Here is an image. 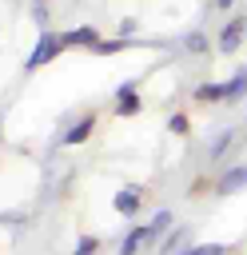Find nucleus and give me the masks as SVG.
Listing matches in <instances>:
<instances>
[{
    "label": "nucleus",
    "instance_id": "nucleus-1",
    "mask_svg": "<svg viewBox=\"0 0 247 255\" xmlns=\"http://www.w3.org/2000/svg\"><path fill=\"white\" fill-rule=\"evenodd\" d=\"M64 48H68V44H64V36H56V32H40L36 48H32V52H28V60H24V72H36V68L52 64Z\"/></svg>",
    "mask_w": 247,
    "mask_h": 255
},
{
    "label": "nucleus",
    "instance_id": "nucleus-2",
    "mask_svg": "<svg viewBox=\"0 0 247 255\" xmlns=\"http://www.w3.org/2000/svg\"><path fill=\"white\" fill-rule=\"evenodd\" d=\"M151 243H159L155 227H151V223H139V227H131V231L120 239V255H139V251L151 247Z\"/></svg>",
    "mask_w": 247,
    "mask_h": 255
},
{
    "label": "nucleus",
    "instance_id": "nucleus-3",
    "mask_svg": "<svg viewBox=\"0 0 247 255\" xmlns=\"http://www.w3.org/2000/svg\"><path fill=\"white\" fill-rule=\"evenodd\" d=\"M243 36H247V16H235L223 32H219V40H215V48L223 52V56H231V52H239V44H243Z\"/></svg>",
    "mask_w": 247,
    "mask_h": 255
},
{
    "label": "nucleus",
    "instance_id": "nucleus-4",
    "mask_svg": "<svg viewBox=\"0 0 247 255\" xmlns=\"http://www.w3.org/2000/svg\"><path fill=\"white\" fill-rule=\"evenodd\" d=\"M135 88H139L135 80H127V84H120V88H116V116H124V120H127V116H139V108H143V104H139Z\"/></svg>",
    "mask_w": 247,
    "mask_h": 255
},
{
    "label": "nucleus",
    "instance_id": "nucleus-5",
    "mask_svg": "<svg viewBox=\"0 0 247 255\" xmlns=\"http://www.w3.org/2000/svg\"><path fill=\"white\" fill-rule=\"evenodd\" d=\"M239 187H247V163L227 167V171L219 175V183H215V191H219V195H235Z\"/></svg>",
    "mask_w": 247,
    "mask_h": 255
},
{
    "label": "nucleus",
    "instance_id": "nucleus-6",
    "mask_svg": "<svg viewBox=\"0 0 247 255\" xmlns=\"http://www.w3.org/2000/svg\"><path fill=\"white\" fill-rule=\"evenodd\" d=\"M64 44H68V48H96V44H100V32H96L92 24H80V28L64 32Z\"/></svg>",
    "mask_w": 247,
    "mask_h": 255
},
{
    "label": "nucleus",
    "instance_id": "nucleus-7",
    "mask_svg": "<svg viewBox=\"0 0 247 255\" xmlns=\"http://www.w3.org/2000/svg\"><path fill=\"white\" fill-rule=\"evenodd\" d=\"M92 128H96V116L88 112V116H80V120H76V124H72V128L64 131V143H68V147H76V143H84V139L92 135Z\"/></svg>",
    "mask_w": 247,
    "mask_h": 255
},
{
    "label": "nucleus",
    "instance_id": "nucleus-8",
    "mask_svg": "<svg viewBox=\"0 0 247 255\" xmlns=\"http://www.w3.org/2000/svg\"><path fill=\"white\" fill-rule=\"evenodd\" d=\"M187 239H191V227H171L159 243V255H175L179 247H187Z\"/></svg>",
    "mask_w": 247,
    "mask_h": 255
},
{
    "label": "nucleus",
    "instance_id": "nucleus-9",
    "mask_svg": "<svg viewBox=\"0 0 247 255\" xmlns=\"http://www.w3.org/2000/svg\"><path fill=\"white\" fill-rule=\"evenodd\" d=\"M195 100L199 104H227V84H219V80L215 84H199L195 88Z\"/></svg>",
    "mask_w": 247,
    "mask_h": 255
},
{
    "label": "nucleus",
    "instance_id": "nucleus-10",
    "mask_svg": "<svg viewBox=\"0 0 247 255\" xmlns=\"http://www.w3.org/2000/svg\"><path fill=\"white\" fill-rule=\"evenodd\" d=\"M116 211H120V215H135V211H139V187L116 191Z\"/></svg>",
    "mask_w": 247,
    "mask_h": 255
},
{
    "label": "nucleus",
    "instance_id": "nucleus-11",
    "mask_svg": "<svg viewBox=\"0 0 247 255\" xmlns=\"http://www.w3.org/2000/svg\"><path fill=\"white\" fill-rule=\"evenodd\" d=\"M247 96V68H239L231 80H227V104H239Z\"/></svg>",
    "mask_w": 247,
    "mask_h": 255
},
{
    "label": "nucleus",
    "instance_id": "nucleus-12",
    "mask_svg": "<svg viewBox=\"0 0 247 255\" xmlns=\"http://www.w3.org/2000/svg\"><path fill=\"white\" fill-rule=\"evenodd\" d=\"M127 44H131L127 36H116V40H100V44H96L92 52H96V56H116V52H124Z\"/></svg>",
    "mask_w": 247,
    "mask_h": 255
},
{
    "label": "nucleus",
    "instance_id": "nucleus-13",
    "mask_svg": "<svg viewBox=\"0 0 247 255\" xmlns=\"http://www.w3.org/2000/svg\"><path fill=\"white\" fill-rule=\"evenodd\" d=\"M235 139V131L231 128H223L219 131V139H211V159H223V151H227V143Z\"/></svg>",
    "mask_w": 247,
    "mask_h": 255
},
{
    "label": "nucleus",
    "instance_id": "nucleus-14",
    "mask_svg": "<svg viewBox=\"0 0 247 255\" xmlns=\"http://www.w3.org/2000/svg\"><path fill=\"white\" fill-rule=\"evenodd\" d=\"M167 131H171V135H187V131H191V120H187L183 112H175V116L167 120Z\"/></svg>",
    "mask_w": 247,
    "mask_h": 255
},
{
    "label": "nucleus",
    "instance_id": "nucleus-15",
    "mask_svg": "<svg viewBox=\"0 0 247 255\" xmlns=\"http://www.w3.org/2000/svg\"><path fill=\"white\" fill-rule=\"evenodd\" d=\"M183 255H227V243H199V247H187Z\"/></svg>",
    "mask_w": 247,
    "mask_h": 255
},
{
    "label": "nucleus",
    "instance_id": "nucleus-16",
    "mask_svg": "<svg viewBox=\"0 0 247 255\" xmlns=\"http://www.w3.org/2000/svg\"><path fill=\"white\" fill-rule=\"evenodd\" d=\"M96 251H100V239H96V235H84V239L76 243L72 255H96Z\"/></svg>",
    "mask_w": 247,
    "mask_h": 255
},
{
    "label": "nucleus",
    "instance_id": "nucleus-17",
    "mask_svg": "<svg viewBox=\"0 0 247 255\" xmlns=\"http://www.w3.org/2000/svg\"><path fill=\"white\" fill-rule=\"evenodd\" d=\"M183 48H187V52H203V48H207V40H203L199 32H191V36L183 40Z\"/></svg>",
    "mask_w": 247,
    "mask_h": 255
},
{
    "label": "nucleus",
    "instance_id": "nucleus-18",
    "mask_svg": "<svg viewBox=\"0 0 247 255\" xmlns=\"http://www.w3.org/2000/svg\"><path fill=\"white\" fill-rule=\"evenodd\" d=\"M211 4H215V8H231L235 0H211Z\"/></svg>",
    "mask_w": 247,
    "mask_h": 255
}]
</instances>
